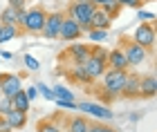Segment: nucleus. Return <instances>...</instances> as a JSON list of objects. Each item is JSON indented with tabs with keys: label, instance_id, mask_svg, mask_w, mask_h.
<instances>
[{
	"label": "nucleus",
	"instance_id": "6ab92c4d",
	"mask_svg": "<svg viewBox=\"0 0 157 132\" xmlns=\"http://www.w3.org/2000/svg\"><path fill=\"white\" fill-rule=\"evenodd\" d=\"M83 67H85V72H88V74L92 76V81L101 79L103 72H105V63H101V61H97V58H92V56L83 63Z\"/></svg>",
	"mask_w": 157,
	"mask_h": 132
},
{
	"label": "nucleus",
	"instance_id": "2eb2a0df",
	"mask_svg": "<svg viewBox=\"0 0 157 132\" xmlns=\"http://www.w3.org/2000/svg\"><path fill=\"white\" fill-rule=\"evenodd\" d=\"M23 13H25V9H23V11H18V9H13V7L7 5L5 9L0 11V23H2V25H16L18 29H20V20H23Z\"/></svg>",
	"mask_w": 157,
	"mask_h": 132
},
{
	"label": "nucleus",
	"instance_id": "58836bf2",
	"mask_svg": "<svg viewBox=\"0 0 157 132\" xmlns=\"http://www.w3.org/2000/svg\"><path fill=\"white\" fill-rule=\"evenodd\" d=\"M90 2H94V5H97V7H101V5H103V2H108V0H90Z\"/></svg>",
	"mask_w": 157,
	"mask_h": 132
},
{
	"label": "nucleus",
	"instance_id": "20e7f679",
	"mask_svg": "<svg viewBox=\"0 0 157 132\" xmlns=\"http://www.w3.org/2000/svg\"><path fill=\"white\" fill-rule=\"evenodd\" d=\"M126 72L128 69H110V67H105V72L101 76V87L103 90H108L110 94H115L119 96L121 94V87H124V81H126Z\"/></svg>",
	"mask_w": 157,
	"mask_h": 132
},
{
	"label": "nucleus",
	"instance_id": "a211bd4d",
	"mask_svg": "<svg viewBox=\"0 0 157 132\" xmlns=\"http://www.w3.org/2000/svg\"><path fill=\"white\" fill-rule=\"evenodd\" d=\"M2 119L11 126V130H20L27 126V112H20V110H11V112H7Z\"/></svg>",
	"mask_w": 157,
	"mask_h": 132
},
{
	"label": "nucleus",
	"instance_id": "f257e3e1",
	"mask_svg": "<svg viewBox=\"0 0 157 132\" xmlns=\"http://www.w3.org/2000/svg\"><path fill=\"white\" fill-rule=\"evenodd\" d=\"M47 18V11L43 7H32V9H25L23 13V20H20V34H40L43 29V23Z\"/></svg>",
	"mask_w": 157,
	"mask_h": 132
},
{
	"label": "nucleus",
	"instance_id": "dca6fc26",
	"mask_svg": "<svg viewBox=\"0 0 157 132\" xmlns=\"http://www.w3.org/2000/svg\"><path fill=\"white\" fill-rule=\"evenodd\" d=\"M88 126H90V119L83 114H74L65 121V130L67 132H88Z\"/></svg>",
	"mask_w": 157,
	"mask_h": 132
},
{
	"label": "nucleus",
	"instance_id": "393cba45",
	"mask_svg": "<svg viewBox=\"0 0 157 132\" xmlns=\"http://www.w3.org/2000/svg\"><path fill=\"white\" fill-rule=\"evenodd\" d=\"M52 92H54V99H61V101H74V94L70 92L65 85H54Z\"/></svg>",
	"mask_w": 157,
	"mask_h": 132
},
{
	"label": "nucleus",
	"instance_id": "c85d7f7f",
	"mask_svg": "<svg viewBox=\"0 0 157 132\" xmlns=\"http://www.w3.org/2000/svg\"><path fill=\"white\" fill-rule=\"evenodd\" d=\"M97 99L101 101V103H110L112 99H115V94H110L108 90H103V87H99L97 90Z\"/></svg>",
	"mask_w": 157,
	"mask_h": 132
},
{
	"label": "nucleus",
	"instance_id": "9d476101",
	"mask_svg": "<svg viewBox=\"0 0 157 132\" xmlns=\"http://www.w3.org/2000/svg\"><path fill=\"white\" fill-rule=\"evenodd\" d=\"M139 81H141V74L126 72V81H124V87H121L119 96H124V99H139Z\"/></svg>",
	"mask_w": 157,
	"mask_h": 132
},
{
	"label": "nucleus",
	"instance_id": "423d86ee",
	"mask_svg": "<svg viewBox=\"0 0 157 132\" xmlns=\"http://www.w3.org/2000/svg\"><path fill=\"white\" fill-rule=\"evenodd\" d=\"M155 27L151 25V23H141L137 29H135V36H132V40L137 45H141L144 50L151 54L153 52V47H155Z\"/></svg>",
	"mask_w": 157,
	"mask_h": 132
},
{
	"label": "nucleus",
	"instance_id": "4be33fe9",
	"mask_svg": "<svg viewBox=\"0 0 157 132\" xmlns=\"http://www.w3.org/2000/svg\"><path fill=\"white\" fill-rule=\"evenodd\" d=\"M36 132H63V128L52 119H43V121H38Z\"/></svg>",
	"mask_w": 157,
	"mask_h": 132
},
{
	"label": "nucleus",
	"instance_id": "c756f323",
	"mask_svg": "<svg viewBox=\"0 0 157 132\" xmlns=\"http://www.w3.org/2000/svg\"><path fill=\"white\" fill-rule=\"evenodd\" d=\"M13 105H11V99H7V96H2L0 99V116H5L7 112H11Z\"/></svg>",
	"mask_w": 157,
	"mask_h": 132
},
{
	"label": "nucleus",
	"instance_id": "bb28decb",
	"mask_svg": "<svg viewBox=\"0 0 157 132\" xmlns=\"http://www.w3.org/2000/svg\"><path fill=\"white\" fill-rule=\"evenodd\" d=\"M85 34H88V38L94 40V43H103V40L108 38V31H105V29H90Z\"/></svg>",
	"mask_w": 157,
	"mask_h": 132
},
{
	"label": "nucleus",
	"instance_id": "4468645a",
	"mask_svg": "<svg viewBox=\"0 0 157 132\" xmlns=\"http://www.w3.org/2000/svg\"><path fill=\"white\" fill-rule=\"evenodd\" d=\"M110 25H112V18L97 7L94 13H92V18H90V29H105V31H110Z\"/></svg>",
	"mask_w": 157,
	"mask_h": 132
},
{
	"label": "nucleus",
	"instance_id": "1a4fd4ad",
	"mask_svg": "<svg viewBox=\"0 0 157 132\" xmlns=\"http://www.w3.org/2000/svg\"><path fill=\"white\" fill-rule=\"evenodd\" d=\"M76 110H81V112H88L90 116H97V119L101 121H110L112 114L108 105H99V103H90V101H83V103H76Z\"/></svg>",
	"mask_w": 157,
	"mask_h": 132
},
{
	"label": "nucleus",
	"instance_id": "cd10ccee",
	"mask_svg": "<svg viewBox=\"0 0 157 132\" xmlns=\"http://www.w3.org/2000/svg\"><path fill=\"white\" fill-rule=\"evenodd\" d=\"M36 90H38V94H43L47 101H54V92H52V87H47L45 83H38V85H36Z\"/></svg>",
	"mask_w": 157,
	"mask_h": 132
},
{
	"label": "nucleus",
	"instance_id": "f3484780",
	"mask_svg": "<svg viewBox=\"0 0 157 132\" xmlns=\"http://www.w3.org/2000/svg\"><path fill=\"white\" fill-rule=\"evenodd\" d=\"M67 76L74 83H81V85H92V83H94V81H92V76L85 72L83 65H72V67L67 69Z\"/></svg>",
	"mask_w": 157,
	"mask_h": 132
},
{
	"label": "nucleus",
	"instance_id": "ddd939ff",
	"mask_svg": "<svg viewBox=\"0 0 157 132\" xmlns=\"http://www.w3.org/2000/svg\"><path fill=\"white\" fill-rule=\"evenodd\" d=\"M155 94H157V79L153 74L141 76V81H139V99H153Z\"/></svg>",
	"mask_w": 157,
	"mask_h": 132
},
{
	"label": "nucleus",
	"instance_id": "a19ab883",
	"mask_svg": "<svg viewBox=\"0 0 157 132\" xmlns=\"http://www.w3.org/2000/svg\"><path fill=\"white\" fill-rule=\"evenodd\" d=\"M72 2H88V0H72Z\"/></svg>",
	"mask_w": 157,
	"mask_h": 132
},
{
	"label": "nucleus",
	"instance_id": "2f4dec72",
	"mask_svg": "<svg viewBox=\"0 0 157 132\" xmlns=\"http://www.w3.org/2000/svg\"><path fill=\"white\" fill-rule=\"evenodd\" d=\"M117 2L121 5V7H132V9H141V0H117Z\"/></svg>",
	"mask_w": 157,
	"mask_h": 132
},
{
	"label": "nucleus",
	"instance_id": "39448f33",
	"mask_svg": "<svg viewBox=\"0 0 157 132\" xmlns=\"http://www.w3.org/2000/svg\"><path fill=\"white\" fill-rule=\"evenodd\" d=\"M63 18H65V11H52V13H47L45 23H43V29H40V36L47 38V40H56V38H59V29H61Z\"/></svg>",
	"mask_w": 157,
	"mask_h": 132
},
{
	"label": "nucleus",
	"instance_id": "ea45409f",
	"mask_svg": "<svg viewBox=\"0 0 157 132\" xmlns=\"http://www.w3.org/2000/svg\"><path fill=\"white\" fill-rule=\"evenodd\" d=\"M2 79H5V74H2V72H0V85H2Z\"/></svg>",
	"mask_w": 157,
	"mask_h": 132
},
{
	"label": "nucleus",
	"instance_id": "7ed1b4c3",
	"mask_svg": "<svg viewBox=\"0 0 157 132\" xmlns=\"http://www.w3.org/2000/svg\"><path fill=\"white\" fill-rule=\"evenodd\" d=\"M119 47H121V52L126 54V58H128V65H130V67H137V65H141V63H146V58H148V52H146L141 45H137L132 38H128V36H121V38H119Z\"/></svg>",
	"mask_w": 157,
	"mask_h": 132
},
{
	"label": "nucleus",
	"instance_id": "b1692460",
	"mask_svg": "<svg viewBox=\"0 0 157 132\" xmlns=\"http://www.w3.org/2000/svg\"><path fill=\"white\" fill-rule=\"evenodd\" d=\"M99 9H101V11H105V13H108V16H110L112 20H115V18L119 16V11H121V5L117 2V0H108V2H103L101 7H99Z\"/></svg>",
	"mask_w": 157,
	"mask_h": 132
},
{
	"label": "nucleus",
	"instance_id": "f03ea898",
	"mask_svg": "<svg viewBox=\"0 0 157 132\" xmlns=\"http://www.w3.org/2000/svg\"><path fill=\"white\" fill-rule=\"evenodd\" d=\"M97 9V5L94 2H72L67 7V11H65V16H72L78 25H81V31H90V18H92V13H94Z\"/></svg>",
	"mask_w": 157,
	"mask_h": 132
},
{
	"label": "nucleus",
	"instance_id": "e433bc0d",
	"mask_svg": "<svg viewBox=\"0 0 157 132\" xmlns=\"http://www.w3.org/2000/svg\"><path fill=\"white\" fill-rule=\"evenodd\" d=\"M0 132H11V126L2 119V116H0Z\"/></svg>",
	"mask_w": 157,
	"mask_h": 132
},
{
	"label": "nucleus",
	"instance_id": "c9c22d12",
	"mask_svg": "<svg viewBox=\"0 0 157 132\" xmlns=\"http://www.w3.org/2000/svg\"><path fill=\"white\" fill-rule=\"evenodd\" d=\"M25 94H27V99H29V101H34V99L38 96V90H36V85H32L29 90H25Z\"/></svg>",
	"mask_w": 157,
	"mask_h": 132
},
{
	"label": "nucleus",
	"instance_id": "37998d69",
	"mask_svg": "<svg viewBox=\"0 0 157 132\" xmlns=\"http://www.w3.org/2000/svg\"><path fill=\"white\" fill-rule=\"evenodd\" d=\"M0 27H2V23H0Z\"/></svg>",
	"mask_w": 157,
	"mask_h": 132
},
{
	"label": "nucleus",
	"instance_id": "f8f14e48",
	"mask_svg": "<svg viewBox=\"0 0 157 132\" xmlns=\"http://www.w3.org/2000/svg\"><path fill=\"white\" fill-rule=\"evenodd\" d=\"M105 67L110 69H128V58L126 54L121 52V47H115V50H108V61H105Z\"/></svg>",
	"mask_w": 157,
	"mask_h": 132
},
{
	"label": "nucleus",
	"instance_id": "72a5a7b5",
	"mask_svg": "<svg viewBox=\"0 0 157 132\" xmlns=\"http://www.w3.org/2000/svg\"><path fill=\"white\" fill-rule=\"evenodd\" d=\"M56 105H61V108H65V110H76V103L74 101H61V99H54Z\"/></svg>",
	"mask_w": 157,
	"mask_h": 132
},
{
	"label": "nucleus",
	"instance_id": "79ce46f5",
	"mask_svg": "<svg viewBox=\"0 0 157 132\" xmlns=\"http://www.w3.org/2000/svg\"><path fill=\"white\" fill-rule=\"evenodd\" d=\"M141 2H151V0H141Z\"/></svg>",
	"mask_w": 157,
	"mask_h": 132
},
{
	"label": "nucleus",
	"instance_id": "0eeeda50",
	"mask_svg": "<svg viewBox=\"0 0 157 132\" xmlns=\"http://www.w3.org/2000/svg\"><path fill=\"white\" fill-rule=\"evenodd\" d=\"M61 58L63 61L70 58L72 65H83L85 61L90 58V45H85V43H70V47L61 54Z\"/></svg>",
	"mask_w": 157,
	"mask_h": 132
},
{
	"label": "nucleus",
	"instance_id": "5701e85b",
	"mask_svg": "<svg viewBox=\"0 0 157 132\" xmlns=\"http://www.w3.org/2000/svg\"><path fill=\"white\" fill-rule=\"evenodd\" d=\"M90 56L101 61V63H105V61H108V50H105L101 43H94V45H90Z\"/></svg>",
	"mask_w": 157,
	"mask_h": 132
},
{
	"label": "nucleus",
	"instance_id": "aec40b11",
	"mask_svg": "<svg viewBox=\"0 0 157 132\" xmlns=\"http://www.w3.org/2000/svg\"><path fill=\"white\" fill-rule=\"evenodd\" d=\"M9 99H11V105H13V110H20V112H29L32 101L27 99L25 90H18V92H16V94H11Z\"/></svg>",
	"mask_w": 157,
	"mask_h": 132
},
{
	"label": "nucleus",
	"instance_id": "f704fd0d",
	"mask_svg": "<svg viewBox=\"0 0 157 132\" xmlns=\"http://www.w3.org/2000/svg\"><path fill=\"white\" fill-rule=\"evenodd\" d=\"M9 7H13V9H18V11H23L25 7H27V0H9Z\"/></svg>",
	"mask_w": 157,
	"mask_h": 132
},
{
	"label": "nucleus",
	"instance_id": "7c9ffc66",
	"mask_svg": "<svg viewBox=\"0 0 157 132\" xmlns=\"http://www.w3.org/2000/svg\"><path fill=\"white\" fill-rule=\"evenodd\" d=\"M23 58H25V65H27V69H32V72H36V69L40 67V65H38V61H36V58H34V56H32V54H25V56H23Z\"/></svg>",
	"mask_w": 157,
	"mask_h": 132
},
{
	"label": "nucleus",
	"instance_id": "412c9836",
	"mask_svg": "<svg viewBox=\"0 0 157 132\" xmlns=\"http://www.w3.org/2000/svg\"><path fill=\"white\" fill-rule=\"evenodd\" d=\"M16 36H20V29L16 25H2L0 27V43H9Z\"/></svg>",
	"mask_w": 157,
	"mask_h": 132
},
{
	"label": "nucleus",
	"instance_id": "9b49d317",
	"mask_svg": "<svg viewBox=\"0 0 157 132\" xmlns=\"http://www.w3.org/2000/svg\"><path fill=\"white\" fill-rule=\"evenodd\" d=\"M18 90H23V76H18V74H5L2 85H0V92H2V96H7V99H9V96L16 94Z\"/></svg>",
	"mask_w": 157,
	"mask_h": 132
},
{
	"label": "nucleus",
	"instance_id": "6e6552de",
	"mask_svg": "<svg viewBox=\"0 0 157 132\" xmlns=\"http://www.w3.org/2000/svg\"><path fill=\"white\" fill-rule=\"evenodd\" d=\"M81 36H83L81 25H78L72 16H65V18H63L61 29H59V40H63V43H70V40H78Z\"/></svg>",
	"mask_w": 157,
	"mask_h": 132
},
{
	"label": "nucleus",
	"instance_id": "a878e982",
	"mask_svg": "<svg viewBox=\"0 0 157 132\" xmlns=\"http://www.w3.org/2000/svg\"><path fill=\"white\" fill-rule=\"evenodd\" d=\"M88 132H117V130L112 126H105V123H101V121H90Z\"/></svg>",
	"mask_w": 157,
	"mask_h": 132
},
{
	"label": "nucleus",
	"instance_id": "4c0bfd02",
	"mask_svg": "<svg viewBox=\"0 0 157 132\" xmlns=\"http://www.w3.org/2000/svg\"><path fill=\"white\" fill-rule=\"evenodd\" d=\"M11 58H13L11 52H0V61H11Z\"/></svg>",
	"mask_w": 157,
	"mask_h": 132
},
{
	"label": "nucleus",
	"instance_id": "473e14b6",
	"mask_svg": "<svg viewBox=\"0 0 157 132\" xmlns=\"http://www.w3.org/2000/svg\"><path fill=\"white\" fill-rule=\"evenodd\" d=\"M137 18H139V20H148V23H151V20H155V13H153V11L137 9Z\"/></svg>",
	"mask_w": 157,
	"mask_h": 132
}]
</instances>
